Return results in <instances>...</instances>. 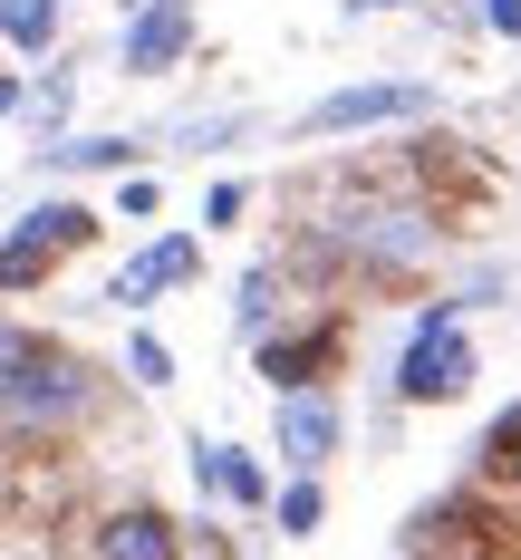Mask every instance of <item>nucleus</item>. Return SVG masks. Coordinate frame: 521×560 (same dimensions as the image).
Instances as JSON below:
<instances>
[{
	"label": "nucleus",
	"instance_id": "13",
	"mask_svg": "<svg viewBox=\"0 0 521 560\" xmlns=\"http://www.w3.org/2000/svg\"><path fill=\"white\" fill-rule=\"evenodd\" d=\"M0 49L49 58L58 49V0H0Z\"/></svg>",
	"mask_w": 521,
	"mask_h": 560
},
{
	"label": "nucleus",
	"instance_id": "22",
	"mask_svg": "<svg viewBox=\"0 0 521 560\" xmlns=\"http://www.w3.org/2000/svg\"><path fill=\"white\" fill-rule=\"evenodd\" d=\"M483 20H493L502 39H521V0H483Z\"/></svg>",
	"mask_w": 521,
	"mask_h": 560
},
{
	"label": "nucleus",
	"instance_id": "23",
	"mask_svg": "<svg viewBox=\"0 0 521 560\" xmlns=\"http://www.w3.org/2000/svg\"><path fill=\"white\" fill-rule=\"evenodd\" d=\"M29 348V329H0V377H10V358Z\"/></svg>",
	"mask_w": 521,
	"mask_h": 560
},
{
	"label": "nucleus",
	"instance_id": "7",
	"mask_svg": "<svg viewBox=\"0 0 521 560\" xmlns=\"http://www.w3.org/2000/svg\"><path fill=\"white\" fill-rule=\"evenodd\" d=\"M87 560H183V532L155 503H116L87 522Z\"/></svg>",
	"mask_w": 521,
	"mask_h": 560
},
{
	"label": "nucleus",
	"instance_id": "18",
	"mask_svg": "<svg viewBox=\"0 0 521 560\" xmlns=\"http://www.w3.org/2000/svg\"><path fill=\"white\" fill-rule=\"evenodd\" d=\"M126 377H135V387H174V348L155 329H135L126 338Z\"/></svg>",
	"mask_w": 521,
	"mask_h": 560
},
{
	"label": "nucleus",
	"instance_id": "3",
	"mask_svg": "<svg viewBox=\"0 0 521 560\" xmlns=\"http://www.w3.org/2000/svg\"><path fill=\"white\" fill-rule=\"evenodd\" d=\"M329 242H339L357 271L396 280V271H415L435 252V213H415V203H347V223H329Z\"/></svg>",
	"mask_w": 521,
	"mask_h": 560
},
{
	"label": "nucleus",
	"instance_id": "9",
	"mask_svg": "<svg viewBox=\"0 0 521 560\" xmlns=\"http://www.w3.org/2000/svg\"><path fill=\"white\" fill-rule=\"evenodd\" d=\"M193 271H203V242H193V232H165V242H145V252H135V261L107 280V300H116V310H145V300L183 290Z\"/></svg>",
	"mask_w": 521,
	"mask_h": 560
},
{
	"label": "nucleus",
	"instance_id": "21",
	"mask_svg": "<svg viewBox=\"0 0 521 560\" xmlns=\"http://www.w3.org/2000/svg\"><path fill=\"white\" fill-rule=\"evenodd\" d=\"M241 203H251L241 184H213V194H203V223H241Z\"/></svg>",
	"mask_w": 521,
	"mask_h": 560
},
{
	"label": "nucleus",
	"instance_id": "25",
	"mask_svg": "<svg viewBox=\"0 0 521 560\" xmlns=\"http://www.w3.org/2000/svg\"><path fill=\"white\" fill-rule=\"evenodd\" d=\"M357 10H425V0H357Z\"/></svg>",
	"mask_w": 521,
	"mask_h": 560
},
{
	"label": "nucleus",
	"instance_id": "15",
	"mask_svg": "<svg viewBox=\"0 0 521 560\" xmlns=\"http://www.w3.org/2000/svg\"><path fill=\"white\" fill-rule=\"evenodd\" d=\"M271 290H281V261H251L241 271V310H232L241 338H271Z\"/></svg>",
	"mask_w": 521,
	"mask_h": 560
},
{
	"label": "nucleus",
	"instance_id": "12",
	"mask_svg": "<svg viewBox=\"0 0 521 560\" xmlns=\"http://www.w3.org/2000/svg\"><path fill=\"white\" fill-rule=\"evenodd\" d=\"M135 155H145L135 136H49L39 145L49 174H135Z\"/></svg>",
	"mask_w": 521,
	"mask_h": 560
},
{
	"label": "nucleus",
	"instance_id": "8",
	"mask_svg": "<svg viewBox=\"0 0 521 560\" xmlns=\"http://www.w3.org/2000/svg\"><path fill=\"white\" fill-rule=\"evenodd\" d=\"M339 435H347V416H339V396H329V387L281 396V425H271V445H281L289 474H319V464L339 454Z\"/></svg>",
	"mask_w": 521,
	"mask_h": 560
},
{
	"label": "nucleus",
	"instance_id": "24",
	"mask_svg": "<svg viewBox=\"0 0 521 560\" xmlns=\"http://www.w3.org/2000/svg\"><path fill=\"white\" fill-rule=\"evenodd\" d=\"M0 116H20V78L10 68H0Z\"/></svg>",
	"mask_w": 521,
	"mask_h": 560
},
{
	"label": "nucleus",
	"instance_id": "10",
	"mask_svg": "<svg viewBox=\"0 0 521 560\" xmlns=\"http://www.w3.org/2000/svg\"><path fill=\"white\" fill-rule=\"evenodd\" d=\"M10 242H29V252L68 261V252H87V242H97V203H78V194H49V203H29V213L10 223Z\"/></svg>",
	"mask_w": 521,
	"mask_h": 560
},
{
	"label": "nucleus",
	"instance_id": "16",
	"mask_svg": "<svg viewBox=\"0 0 521 560\" xmlns=\"http://www.w3.org/2000/svg\"><path fill=\"white\" fill-rule=\"evenodd\" d=\"M319 512H329L319 474H289V483H281V532H289V541H309V532H319Z\"/></svg>",
	"mask_w": 521,
	"mask_h": 560
},
{
	"label": "nucleus",
	"instance_id": "17",
	"mask_svg": "<svg viewBox=\"0 0 521 560\" xmlns=\"http://www.w3.org/2000/svg\"><path fill=\"white\" fill-rule=\"evenodd\" d=\"M483 474H493L502 493H521V406L493 425V435H483Z\"/></svg>",
	"mask_w": 521,
	"mask_h": 560
},
{
	"label": "nucleus",
	"instance_id": "19",
	"mask_svg": "<svg viewBox=\"0 0 521 560\" xmlns=\"http://www.w3.org/2000/svg\"><path fill=\"white\" fill-rule=\"evenodd\" d=\"M49 271H58L49 252H29V242H0V300H10V290H39Z\"/></svg>",
	"mask_w": 521,
	"mask_h": 560
},
{
	"label": "nucleus",
	"instance_id": "4",
	"mask_svg": "<svg viewBox=\"0 0 521 560\" xmlns=\"http://www.w3.org/2000/svg\"><path fill=\"white\" fill-rule=\"evenodd\" d=\"M435 107L425 78H367V88H329L319 107L299 116V136H357V126H405V116Z\"/></svg>",
	"mask_w": 521,
	"mask_h": 560
},
{
	"label": "nucleus",
	"instance_id": "11",
	"mask_svg": "<svg viewBox=\"0 0 521 560\" xmlns=\"http://www.w3.org/2000/svg\"><path fill=\"white\" fill-rule=\"evenodd\" d=\"M193 483H203L213 503H241V512L271 503V474H261L241 445H193Z\"/></svg>",
	"mask_w": 521,
	"mask_h": 560
},
{
	"label": "nucleus",
	"instance_id": "26",
	"mask_svg": "<svg viewBox=\"0 0 521 560\" xmlns=\"http://www.w3.org/2000/svg\"><path fill=\"white\" fill-rule=\"evenodd\" d=\"M116 10H126V20H135V10H155V0H116Z\"/></svg>",
	"mask_w": 521,
	"mask_h": 560
},
{
	"label": "nucleus",
	"instance_id": "20",
	"mask_svg": "<svg viewBox=\"0 0 521 560\" xmlns=\"http://www.w3.org/2000/svg\"><path fill=\"white\" fill-rule=\"evenodd\" d=\"M155 203H165L155 174H126V184H116V213H126V223H155Z\"/></svg>",
	"mask_w": 521,
	"mask_h": 560
},
{
	"label": "nucleus",
	"instance_id": "5",
	"mask_svg": "<svg viewBox=\"0 0 521 560\" xmlns=\"http://www.w3.org/2000/svg\"><path fill=\"white\" fill-rule=\"evenodd\" d=\"M251 348H261V377H271V396H309V387H329V377H339L347 329H339V319H309V329L251 338Z\"/></svg>",
	"mask_w": 521,
	"mask_h": 560
},
{
	"label": "nucleus",
	"instance_id": "6",
	"mask_svg": "<svg viewBox=\"0 0 521 560\" xmlns=\"http://www.w3.org/2000/svg\"><path fill=\"white\" fill-rule=\"evenodd\" d=\"M183 58H193V0H155V10H135L126 39H116V68H126V78H174Z\"/></svg>",
	"mask_w": 521,
	"mask_h": 560
},
{
	"label": "nucleus",
	"instance_id": "1",
	"mask_svg": "<svg viewBox=\"0 0 521 560\" xmlns=\"http://www.w3.org/2000/svg\"><path fill=\"white\" fill-rule=\"evenodd\" d=\"M87 416H97V368L68 358V348H49V338H29L10 358V377H0V435L10 445H58Z\"/></svg>",
	"mask_w": 521,
	"mask_h": 560
},
{
	"label": "nucleus",
	"instance_id": "2",
	"mask_svg": "<svg viewBox=\"0 0 521 560\" xmlns=\"http://www.w3.org/2000/svg\"><path fill=\"white\" fill-rule=\"evenodd\" d=\"M473 387V338H463V300H435L396 358V406H454Z\"/></svg>",
	"mask_w": 521,
	"mask_h": 560
},
{
	"label": "nucleus",
	"instance_id": "14",
	"mask_svg": "<svg viewBox=\"0 0 521 560\" xmlns=\"http://www.w3.org/2000/svg\"><path fill=\"white\" fill-rule=\"evenodd\" d=\"M68 97H78V78H68V68H39V78H20V116H29L39 136H58Z\"/></svg>",
	"mask_w": 521,
	"mask_h": 560
}]
</instances>
